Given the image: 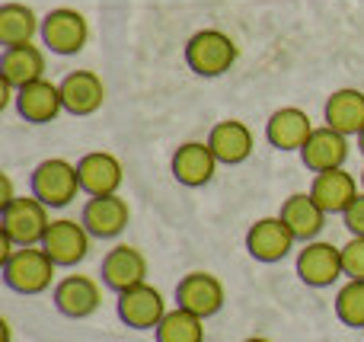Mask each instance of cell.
Listing matches in <instances>:
<instances>
[{
  "label": "cell",
  "instance_id": "obj_27",
  "mask_svg": "<svg viewBox=\"0 0 364 342\" xmlns=\"http://www.w3.org/2000/svg\"><path fill=\"white\" fill-rule=\"evenodd\" d=\"M336 317L348 330H364V279H348L336 294Z\"/></svg>",
  "mask_w": 364,
  "mask_h": 342
},
{
  "label": "cell",
  "instance_id": "obj_28",
  "mask_svg": "<svg viewBox=\"0 0 364 342\" xmlns=\"http://www.w3.org/2000/svg\"><path fill=\"white\" fill-rule=\"evenodd\" d=\"M342 272L346 279H364V237H352L342 247Z\"/></svg>",
  "mask_w": 364,
  "mask_h": 342
},
{
  "label": "cell",
  "instance_id": "obj_25",
  "mask_svg": "<svg viewBox=\"0 0 364 342\" xmlns=\"http://www.w3.org/2000/svg\"><path fill=\"white\" fill-rule=\"evenodd\" d=\"M36 32H42V19L36 16L32 6H26V4L0 6V45H4V48L32 42Z\"/></svg>",
  "mask_w": 364,
  "mask_h": 342
},
{
  "label": "cell",
  "instance_id": "obj_12",
  "mask_svg": "<svg viewBox=\"0 0 364 342\" xmlns=\"http://www.w3.org/2000/svg\"><path fill=\"white\" fill-rule=\"evenodd\" d=\"M83 228L90 230V237L96 240H115L122 230L132 221V208H128V198H122L119 192L115 196H96L83 205L80 215Z\"/></svg>",
  "mask_w": 364,
  "mask_h": 342
},
{
  "label": "cell",
  "instance_id": "obj_30",
  "mask_svg": "<svg viewBox=\"0 0 364 342\" xmlns=\"http://www.w3.org/2000/svg\"><path fill=\"white\" fill-rule=\"evenodd\" d=\"M0 192H4V198H0L4 205H10L13 198H16V196H13V183H10V176H6V173H0Z\"/></svg>",
  "mask_w": 364,
  "mask_h": 342
},
{
  "label": "cell",
  "instance_id": "obj_15",
  "mask_svg": "<svg viewBox=\"0 0 364 342\" xmlns=\"http://www.w3.org/2000/svg\"><path fill=\"white\" fill-rule=\"evenodd\" d=\"M77 176H80V189L90 198H96V196H115L122 189L125 170H122V160L115 154L93 151L77 160Z\"/></svg>",
  "mask_w": 364,
  "mask_h": 342
},
{
  "label": "cell",
  "instance_id": "obj_31",
  "mask_svg": "<svg viewBox=\"0 0 364 342\" xmlns=\"http://www.w3.org/2000/svg\"><path fill=\"white\" fill-rule=\"evenodd\" d=\"M243 342H272V339H265V336H250V339H243Z\"/></svg>",
  "mask_w": 364,
  "mask_h": 342
},
{
  "label": "cell",
  "instance_id": "obj_14",
  "mask_svg": "<svg viewBox=\"0 0 364 342\" xmlns=\"http://www.w3.org/2000/svg\"><path fill=\"white\" fill-rule=\"evenodd\" d=\"M13 102H16V112L19 119H26L29 125H48V122H55L58 115L64 112V100H61V87L51 80H32L26 83V87L16 90V96H13Z\"/></svg>",
  "mask_w": 364,
  "mask_h": 342
},
{
  "label": "cell",
  "instance_id": "obj_2",
  "mask_svg": "<svg viewBox=\"0 0 364 342\" xmlns=\"http://www.w3.org/2000/svg\"><path fill=\"white\" fill-rule=\"evenodd\" d=\"M237 61V42L220 29H201L186 42V64L198 77H220Z\"/></svg>",
  "mask_w": 364,
  "mask_h": 342
},
{
  "label": "cell",
  "instance_id": "obj_20",
  "mask_svg": "<svg viewBox=\"0 0 364 342\" xmlns=\"http://www.w3.org/2000/svg\"><path fill=\"white\" fill-rule=\"evenodd\" d=\"M310 196L316 198L326 215H346V208L361 196L358 192V179L339 166V170H326V173H316L314 186H310Z\"/></svg>",
  "mask_w": 364,
  "mask_h": 342
},
{
  "label": "cell",
  "instance_id": "obj_26",
  "mask_svg": "<svg viewBox=\"0 0 364 342\" xmlns=\"http://www.w3.org/2000/svg\"><path fill=\"white\" fill-rule=\"evenodd\" d=\"M154 333H157V342H205V320L176 307V311H166Z\"/></svg>",
  "mask_w": 364,
  "mask_h": 342
},
{
  "label": "cell",
  "instance_id": "obj_9",
  "mask_svg": "<svg viewBox=\"0 0 364 342\" xmlns=\"http://www.w3.org/2000/svg\"><path fill=\"white\" fill-rule=\"evenodd\" d=\"M297 237L291 234V228L282 221V218H259L250 230H246V253L252 256L256 262H282L284 256L294 250Z\"/></svg>",
  "mask_w": 364,
  "mask_h": 342
},
{
  "label": "cell",
  "instance_id": "obj_10",
  "mask_svg": "<svg viewBox=\"0 0 364 342\" xmlns=\"http://www.w3.org/2000/svg\"><path fill=\"white\" fill-rule=\"evenodd\" d=\"M115 311H119L122 324L132 326V330H157L160 320L166 317V301L157 288L144 282L138 288L122 292L115 301Z\"/></svg>",
  "mask_w": 364,
  "mask_h": 342
},
{
  "label": "cell",
  "instance_id": "obj_32",
  "mask_svg": "<svg viewBox=\"0 0 364 342\" xmlns=\"http://www.w3.org/2000/svg\"><path fill=\"white\" fill-rule=\"evenodd\" d=\"M358 151H361V154H364V132H361V134H358Z\"/></svg>",
  "mask_w": 364,
  "mask_h": 342
},
{
  "label": "cell",
  "instance_id": "obj_17",
  "mask_svg": "<svg viewBox=\"0 0 364 342\" xmlns=\"http://www.w3.org/2000/svg\"><path fill=\"white\" fill-rule=\"evenodd\" d=\"M301 160L310 173L339 170V166H346V160H348V138L329 125L314 128L307 144L301 147Z\"/></svg>",
  "mask_w": 364,
  "mask_h": 342
},
{
  "label": "cell",
  "instance_id": "obj_8",
  "mask_svg": "<svg viewBox=\"0 0 364 342\" xmlns=\"http://www.w3.org/2000/svg\"><path fill=\"white\" fill-rule=\"evenodd\" d=\"M90 240H93V237L83 228V221L61 218V221H51L48 234H45V240H42V250L51 256V262H55L58 269H70L87 260Z\"/></svg>",
  "mask_w": 364,
  "mask_h": 342
},
{
  "label": "cell",
  "instance_id": "obj_4",
  "mask_svg": "<svg viewBox=\"0 0 364 342\" xmlns=\"http://www.w3.org/2000/svg\"><path fill=\"white\" fill-rule=\"evenodd\" d=\"M48 228V205L36 196H16L10 205H4V234L16 247H42Z\"/></svg>",
  "mask_w": 364,
  "mask_h": 342
},
{
  "label": "cell",
  "instance_id": "obj_24",
  "mask_svg": "<svg viewBox=\"0 0 364 342\" xmlns=\"http://www.w3.org/2000/svg\"><path fill=\"white\" fill-rule=\"evenodd\" d=\"M323 119L329 128L342 132L346 138H358L364 132V93L355 87H342L323 106Z\"/></svg>",
  "mask_w": 364,
  "mask_h": 342
},
{
  "label": "cell",
  "instance_id": "obj_33",
  "mask_svg": "<svg viewBox=\"0 0 364 342\" xmlns=\"http://www.w3.org/2000/svg\"><path fill=\"white\" fill-rule=\"evenodd\" d=\"M361 192H364V170H361Z\"/></svg>",
  "mask_w": 364,
  "mask_h": 342
},
{
  "label": "cell",
  "instance_id": "obj_22",
  "mask_svg": "<svg viewBox=\"0 0 364 342\" xmlns=\"http://www.w3.org/2000/svg\"><path fill=\"white\" fill-rule=\"evenodd\" d=\"M284 224L291 228V234L297 237L301 243H310L320 237V230L326 228V211L316 205V198L310 192H294L282 202V211H278Z\"/></svg>",
  "mask_w": 364,
  "mask_h": 342
},
{
  "label": "cell",
  "instance_id": "obj_16",
  "mask_svg": "<svg viewBox=\"0 0 364 342\" xmlns=\"http://www.w3.org/2000/svg\"><path fill=\"white\" fill-rule=\"evenodd\" d=\"M170 166H173V176H176L179 186H186V189H201V186H208L214 179V173H218V157H214V151L208 147V141H186L182 147H176Z\"/></svg>",
  "mask_w": 364,
  "mask_h": 342
},
{
  "label": "cell",
  "instance_id": "obj_23",
  "mask_svg": "<svg viewBox=\"0 0 364 342\" xmlns=\"http://www.w3.org/2000/svg\"><path fill=\"white\" fill-rule=\"evenodd\" d=\"M42 77H45V51L38 45L26 42L4 48V55H0V80L10 90H19L32 80H42Z\"/></svg>",
  "mask_w": 364,
  "mask_h": 342
},
{
  "label": "cell",
  "instance_id": "obj_6",
  "mask_svg": "<svg viewBox=\"0 0 364 342\" xmlns=\"http://www.w3.org/2000/svg\"><path fill=\"white\" fill-rule=\"evenodd\" d=\"M224 301H227L224 282L211 272H188V275H182L176 285V307L192 311L201 320L214 317L224 307Z\"/></svg>",
  "mask_w": 364,
  "mask_h": 342
},
{
  "label": "cell",
  "instance_id": "obj_13",
  "mask_svg": "<svg viewBox=\"0 0 364 342\" xmlns=\"http://www.w3.org/2000/svg\"><path fill=\"white\" fill-rule=\"evenodd\" d=\"M51 301H55L58 314H64V317L87 320V317H93V314L100 311L102 288H100V282L90 279V275H68V279H61L55 285Z\"/></svg>",
  "mask_w": 364,
  "mask_h": 342
},
{
  "label": "cell",
  "instance_id": "obj_19",
  "mask_svg": "<svg viewBox=\"0 0 364 342\" xmlns=\"http://www.w3.org/2000/svg\"><path fill=\"white\" fill-rule=\"evenodd\" d=\"M310 134H314V122L297 106L275 109V112L269 115V122H265V141H269L275 151H301Z\"/></svg>",
  "mask_w": 364,
  "mask_h": 342
},
{
  "label": "cell",
  "instance_id": "obj_18",
  "mask_svg": "<svg viewBox=\"0 0 364 342\" xmlns=\"http://www.w3.org/2000/svg\"><path fill=\"white\" fill-rule=\"evenodd\" d=\"M58 87H61L64 112L70 115H93L106 102V83L96 70H70Z\"/></svg>",
  "mask_w": 364,
  "mask_h": 342
},
{
  "label": "cell",
  "instance_id": "obj_11",
  "mask_svg": "<svg viewBox=\"0 0 364 342\" xmlns=\"http://www.w3.org/2000/svg\"><path fill=\"white\" fill-rule=\"evenodd\" d=\"M100 275H102V285L115 294L128 292V288H138L147 282V256L138 247L119 243V247H112L102 256Z\"/></svg>",
  "mask_w": 364,
  "mask_h": 342
},
{
  "label": "cell",
  "instance_id": "obj_5",
  "mask_svg": "<svg viewBox=\"0 0 364 342\" xmlns=\"http://www.w3.org/2000/svg\"><path fill=\"white\" fill-rule=\"evenodd\" d=\"M38 36H42L45 48L55 51V55H77L90 42V26L83 13L70 10V6H58L48 16H42Z\"/></svg>",
  "mask_w": 364,
  "mask_h": 342
},
{
  "label": "cell",
  "instance_id": "obj_1",
  "mask_svg": "<svg viewBox=\"0 0 364 342\" xmlns=\"http://www.w3.org/2000/svg\"><path fill=\"white\" fill-rule=\"evenodd\" d=\"M55 262L42 247H19L4 262V285L16 294H42L55 282Z\"/></svg>",
  "mask_w": 364,
  "mask_h": 342
},
{
  "label": "cell",
  "instance_id": "obj_29",
  "mask_svg": "<svg viewBox=\"0 0 364 342\" xmlns=\"http://www.w3.org/2000/svg\"><path fill=\"white\" fill-rule=\"evenodd\" d=\"M342 221H346V228H348V234L352 237H364V192L346 208Z\"/></svg>",
  "mask_w": 364,
  "mask_h": 342
},
{
  "label": "cell",
  "instance_id": "obj_3",
  "mask_svg": "<svg viewBox=\"0 0 364 342\" xmlns=\"http://www.w3.org/2000/svg\"><path fill=\"white\" fill-rule=\"evenodd\" d=\"M32 196L45 202L48 208H64L77 198L80 189V176H77V164L64 157H48L32 170Z\"/></svg>",
  "mask_w": 364,
  "mask_h": 342
},
{
  "label": "cell",
  "instance_id": "obj_7",
  "mask_svg": "<svg viewBox=\"0 0 364 342\" xmlns=\"http://www.w3.org/2000/svg\"><path fill=\"white\" fill-rule=\"evenodd\" d=\"M342 247L326 240H310L297 253V279L307 288H329L342 279Z\"/></svg>",
  "mask_w": 364,
  "mask_h": 342
},
{
  "label": "cell",
  "instance_id": "obj_21",
  "mask_svg": "<svg viewBox=\"0 0 364 342\" xmlns=\"http://www.w3.org/2000/svg\"><path fill=\"white\" fill-rule=\"evenodd\" d=\"M208 147L214 151L218 164H227V166H237V164H246L252 157V132L246 122L240 119H224L211 128L208 134Z\"/></svg>",
  "mask_w": 364,
  "mask_h": 342
}]
</instances>
